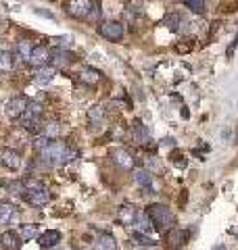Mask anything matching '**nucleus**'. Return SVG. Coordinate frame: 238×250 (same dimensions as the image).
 Listing matches in <instances>:
<instances>
[{"label": "nucleus", "instance_id": "f257e3e1", "mask_svg": "<svg viewBox=\"0 0 238 250\" xmlns=\"http://www.w3.org/2000/svg\"><path fill=\"white\" fill-rule=\"evenodd\" d=\"M40 159H42L46 165H65V163H71L73 159H77V152L71 150V148L65 142H59V140H50L48 148L44 152H40Z\"/></svg>", "mask_w": 238, "mask_h": 250}, {"label": "nucleus", "instance_id": "f03ea898", "mask_svg": "<svg viewBox=\"0 0 238 250\" xmlns=\"http://www.w3.org/2000/svg\"><path fill=\"white\" fill-rule=\"evenodd\" d=\"M146 213H148L150 221H153V228L157 231H169L173 228V223H176L171 210L165 205H159V202H153V205L146 208Z\"/></svg>", "mask_w": 238, "mask_h": 250}, {"label": "nucleus", "instance_id": "7ed1b4c3", "mask_svg": "<svg viewBox=\"0 0 238 250\" xmlns=\"http://www.w3.org/2000/svg\"><path fill=\"white\" fill-rule=\"evenodd\" d=\"M92 0H67L65 13L73 19H86L92 13Z\"/></svg>", "mask_w": 238, "mask_h": 250}, {"label": "nucleus", "instance_id": "20e7f679", "mask_svg": "<svg viewBox=\"0 0 238 250\" xmlns=\"http://www.w3.org/2000/svg\"><path fill=\"white\" fill-rule=\"evenodd\" d=\"M27 104L29 100L25 96H13L4 103V115L9 119H21V115L27 111Z\"/></svg>", "mask_w": 238, "mask_h": 250}, {"label": "nucleus", "instance_id": "39448f33", "mask_svg": "<svg viewBox=\"0 0 238 250\" xmlns=\"http://www.w3.org/2000/svg\"><path fill=\"white\" fill-rule=\"evenodd\" d=\"M23 200L31 207H44L50 202V192L46 188H38V190H23Z\"/></svg>", "mask_w": 238, "mask_h": 250}, {"label": "nucleus", "instance_id": "423d86ee", "mask_svg": "<svg viewBox=\"0 0 238 250\" xmlns=\"http://www.w3.org/2000/svg\"><path fill=\"white\" fill-rule=\"evenodd\" d=\"M109 156H111V161H113L117 167L134 169V154L128 150V148H113V150L109 152Z\"/></svg>", "mask_w": 238, "mask_h": 250}, {"label": "nucleus", "instance_id": "0eeeda50", "mask_svg": "<svg viewBox=\"0 0 238 250\" xmlns=\"http://www.w3.org/2000/svg\"><path fill=\"white\" fill-rule=\"evenodd\" d=\"M100 34H102V38H107L111 42H121L123 40V25L117 21H107L100 25Z\"/></svg>", "mask_w": 238, "mask_h": 250}, {"label": "nucleus", "instance_id": "6e6552de", "mask_svg": "<svg viewBox=\"0 0 238 250\" xmlns=\"http://www.w3.org/2000/svg\"><path fill=\"white\" fill-rule=\"evenodd\" d=\"M190 238V233L186 229H178V228H171L169 231H165V242H167V248L176 250L180 246H184Z\"/></svg>", "mask_w": 238, "mask_h": 250}, {"label": "nucleus", "instance_id": "1a4fd4ad", "mask_svg": "<svg viewBox=\"0 0 238 250\" xmlns=\"http://www.w3.org/2000/svg\"><path fill=\"white\" fill-rule=\"evenodd\" d=\"M50 59H52L50 50L42 44V46H36L34 52H31V57H29V65H34V67H38V69H40V67H46V62H48Z\"/></svg>", "mask_w": 238, "mask_h": 250}, {"label": "nucleus", "instance_id": "9d476101", "mask_svg": "<svg viewBox=\"0 0 238 250\" xmlns=\"http://www.w3.org/2000/svg\"><path fill=\"white\" fill-rule=\"evenodd\" d=\"M0 163H2L4 169L17 171L21 167V156H19L17 150H11V148H6V150H2V154H0Z\"/></svg>", "mask_w": 238, "mask_h": 250}, {"label": "nucleus", "instance_id": "9b49d317", "mask_svg": "<svg viewBox=\"0 0 238 250\" xmlns=\"http://www.w3.org/2000/svg\"><path fill=\"white\" fill-rule=\"evenodd\" d=\"M15 217H17V207L9 200H0V225L11 223Z\"/></svg>", "mask_w": 238, "mask_h": 250}, {"label": "nucleus", "instance_id": "f8f14e48", "mask_svg": "<svg viewBox=\"0 0 238 250\" xmlns=\"http://www.w3.org/2000/svg\"><path fill=\"white\" fill-rule=\"evenodd\" d=\"M59 242H61V231H57V229H46L44 233L38 236V244L42 248H52V246H57Z\"/></svg>", "mask_w": 238, "mask_h": 250}, {"label": "nucleus", "instance_id": "ddd939ff", "mask_svg": "<svg viewBox=\"0 0 238 250\" xmlns=\"http://www.w3.org/2000/svg\"><path fill=\"white\" fill-rule=\"evenodd\" d=\"M52 80H54V69H50V67H40V69H36L34 83L38 85V88H44V85H48Z\"/></svg>", "mask_w": 238, "mask_h": 250}, {"label": "nucleus", "instance_id": "4468645a", "mask_svg": "<svg viewBox=\"0 0 238 250\" xmlns=\"http://www.w3.org/2000/svg\"><path fill=\"white\" fill-rule=\"evenodd\" d=\"M21 236L17 231H4L2 236H0V244H2L4 250H19L21 246Z\"/></svg>", "mask_w": 238, "mask_h": 250}, {"label": "nucleus", "instance_id": "2eb2a0df", "mask_svg": "<svg viewBox=\"0 0 238 250\" xmlns=\"http://www.w3.org/2000/svg\"><path fill=\"white\" fill-rule=\"evenodd\" d=\"M132 225L140 233H148L150 229H153V221H150V217H148L146 210H138V215H136V219H134Z\"/></svg>", "mask_w": 238, "mask_h": 250}, {"label": "nucleus", "instance_id": "dca6fc26", "mask_svg": "<svg viewBox=\"0 0 238 250\" xmlns=\"http://www.w3.org/2000/svg\"><path fill=\"white\" fill-rule=\"evenodd\" d=\"M102 123H105V111H102V106H92L88 111V125L92 129H100Z\"/></svg>", "mask_w": 238, "mask_h": 250}, {"label": "nucleus", "instance_id": "f3484780", "mask_svg": "<svg viewBox=\"0 0 238 250\" xmlns=\"http://www.w3.org/2000/svg\"><path fill=\"white\" fill-rule=\"evenodd\" d=\"M132 138L136 144H146L148 140V129L144 127V123H142L140 119H136L132 123Z\"/></svg>", "mask_w": 238, "mask_h": 250}, {"label": "nucleus", "instance_id": "a211bd4d", "mask_svg": "<svg viewBox=\"0 0 238 250\" xmlns=\"http://www.w3.org/2000/svg\"><path fill=\"white\" fill-rule=\"evenodd\" d=\"M136 215H138V210L134 208L132 205H123V207H119L117 219H119V223H123V225H132L134 219H136Z\"/></svg>", "mask_w": 238, "mask_h": 250}, {"label": "nucleus", "instance_id": "6ab92c4d", "mask_svg": "<svg viewBox=\"0 0 238 250\" xmlns=\"http://www.w3.org/2000/svg\"><path fill=\"white\" fill-rule=\"evenodd\" d=\"M52 62H54V67H59V69H67L69 65H73V61H75V57L71 52H67V50H59L54 57L50 59Z\"/></svg>", "mask_w": 238, "mask_h": 250}, {"label": "nucleus", "instance_id": "aec40b11", "mask_svg": "<svg viewBox=\"0 0 238 250\" xmlns=\"http://www.w3.org/2000/svg\"><path fill=\"white\" fill-rule=\"evenodd\" d=\"M94 250H117V244H115L113 236H109V233L98 236L96 242H94Z\"/></svg>", "mask_w": 238, "mask_h": 250}, {"label": "nucleus", "instance_id": "412c9836", "mask_svg": "<svg viewBox=\"0 0 238 250\" xmlns=\"http://www.w3.org/2000/svg\"><path fill=\"white\" fill-rule=\"evenodd\" d=\"M13 67H15V54L9 50H0V71L9 73L13 71Z\"/></svg>", "mask_w": 238, "mask_h": 250}, {"label": "nucleus", "instance_id": "4be33fe9", "mask_svg": "<svg viewBox=\"0 0 238 250\" xmlns=\"http://www.w3.org/2000/svg\"><path fill=\"white\" fill-rule=\"evenodd\" d=\"M31 52H34V48H31V44H29V42H25V40L17 42V48H15V57H17L19 61H25V62H29Z\"/></svg>", "mask_w": 238, "mask_h": 250}, {"label": "nucleus", "instance_id": "5701e85b", "mask_svg": "<svg viewBox=\"0 0 238 250\" xmlns=\"http://www.w3.org/2000/svg\"><path fill=\"white\" fill-rule=\"evenodd\" d=\"M44 136L48 138V140H57V138H61V131H63V125L59 123V121H48L44 125Z\"/></svg>", "mask_w": 238, "mask_h": 250}, {"label": "nucleus", "instance_id": "b1692460", "mask_svg": "<svg viewBox=\"0 0 238 250\" xmlns=\"http://www.w3.org/2000/svg\"><path fill=\"white\" fill-rule=\"evenodd\" d=\"M134 182H136L140 188H146V190H150V173L146 169H134Z\"/></svg>", "mask_w": 238, "mask_h": 250}, {"label": "nucleus", "instance_id": "393cba45", "mask_svg": "<svg viewBox=\"0 0 238 250\" xmlns=\"http://www.w3.org/2000/svg\"><path fill=\"white\" fill-rule=\"evenodd\" d=\"M98 80H100V73L96 69H84L82 75H79V82L86 83V85H96Z\"/></svg>", "mask_w": 238, "mask_h": 250}, {"label": "nucleus", "instance_id": "a878e982", "mask_svg": "<svg viewBox=\"0 0 238 250\" xmlns=\"http://www.w3.org/2000/svg\"><path fill=\"white\" fill-rule=\"evenodd\" d=\"M19 236H21V240H38L40 233H38L36 225H21Z\"/></svg>", "mask_w": 238, "mask_h": 250}, {"label": "nucleus", "instance_id": "bb28decb", "mask_svg": "<svg viewBox=\"0 0 238 250\" xmlns=\"http://www.w3.org/2000/svg\"><path fill=\"white\" fill-rule=\"evenodd\" d=\"M184 2V6H188L192 13H196V15H201V13H205V0H182Z\"/></svg>", "mask_w": 238, "mask_h": 250}, {"label": "nucleus", "instance_id": "cd10ccee", "mask_svg": "<svg viewBox=\"0 0 238 250\" xmlns=\"http://www.w3.org/2000/svg\"><path fill=\"white\" fill-rule=\"evenodd\" d=\"M48 144H50V140L46 138V136H38V138L34 140V150L40 154V152H44L46 148H48Z\"/></svg>", "mask_w": 238, "mask_h": 250}, {"label": "nucleus", "instance_id": "c85d7f7f", "mask_svg": "<svg viewBox=\"0 0 238 250\" xmlns=\"http://www.w3.org/2000/svg\"><path fill=\"white\" fill-rule=\"evenodd\" d=\"M134 240H136V244H140V246H153V244H155V242L150 240L146 233H140V231L134 233Z\"/></svg>", "mask_w": 238, "mask_h": 250}, {"label": "nucleus", "instance_id": "c756f323", "mask_svg": "<svg viewBox=\"0 0 238 250\" xmlns=\"http://www.w3.org/2000/svg\"><path fill=\"white\" fill-rule=\"evenodd\" d=\"M171 161H173V165H176V167H180V169H186V159H184V154L173 152V154H171Z\"/></svg>", "mask_w": 238, "mask_h": 250}, {"label": "nucleus", "instance_id": "7c9ffc66", "mask_svg": "<svg viewBox=\"0 0 238 250\" xmlns=\"http://www.w3.org/2000/svg\"><path fill=\"white\" fill-rule=\"evenodd\" d=\"M215 250H226V248H224V246H217V248H215Z\"/></svg>", "mask_w": 238, "mask_h": 250}]
</instances>
